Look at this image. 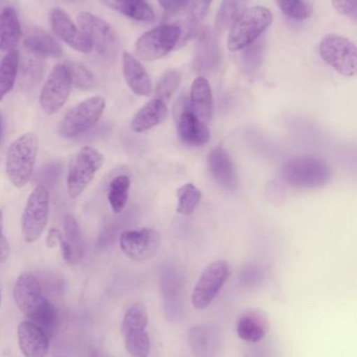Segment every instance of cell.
<instances>
[{
    "label": "cell",
    "instance_id": "e575fe53",
    "mask_svg": "<svg viewBox=\"0 0 357 357\" xmlns=\"http://www.w3.org/2000/svg\"><path fill=\"white\" fill-rule=\"evenodd\" d=\"M263 41L264 40H260L258 42H253L247 47L243 48L245 50L241 56V62H242L243 68L249 73L255 71L261 65L262 60H263Z\"/></svg>",
    "mask_w": 357,
    "mask_h": 357
},
{
    "label": "cell",
    "instance_id": "4fadbf2b",
    "mask_svg": "<svg viewBox=\"0 0 357 357\" xmlns=\"http://www.w3.org/2000/svg\"><path fill=\"white\" fill-rule=\"evenodd\" d=\"M78 23L82 33L101 56L111 58L117 54L119 40L117 33L106 21L90 13H81L78 16Z\"/></svg>",
    "mask_w": 357,
    "mask_h": 357
},
{
    "label": "cell",
    "instance_id": "74e56055",
    "mask_svg": "<svg viewBox=\"0 0 357 357\" xmlns=\"http://www.w3.org/2000/svg\"><path fill=\"white\" fill-rule=\"evenodd\" d=\"M68 68L71 70L73 84H75L79 89L88 90L94 87V77L87 68L78 64L71 65Z\"/></svg>",
    "mask_w": 357,
    "mask_h": 357
},
{
    "label": "cell",
    "instance_id": "9c48e42d",
    "mask_svg": "<svg viewBox=\"0 0 357 357\" xmlns=\"http://www.w3.org/2000/svg\"><path fill=\"white\" fill-rule=\"evenodd\" d=\"M321 58L344 77L356 73V46L347 38L339 35L325 36L319 46Z\"/></svg>",
    "mask_w": 357,
    "mask_h": 357
},
{
    "label": "cell",
    "instance_id": "ab89813d",
    "mask_svg": "<svg viewBox=\"0 0 357 357\" xmlns=\"http://www.w3.org/2000/svg\"><path fill=\"white\" fill-rule=\"evenodd\" d=\"M333 6L340 14L352 16L356 12V0H333Z\"/></svg>",
    "mask_w": 357,
    "mask_h": 357
},
{
    "label": "cell",
    "instance_id": "5bb4252c",
    "mask_svg": "<svg viewBox=\"0 0 357 357\" xmlns=\"http://www.w3.org/2000/svg\"><path fill=\"white\" fill-rule=\"evenodd\" d=\"M159 231L151 228L129 230L122 233L119 247L123 253L136 262H146L154 257L161 245Z\"/></svg>",
    "mask_w": 357,
    "mask_h": 357
},
{
    "label": "cell",
    "instance_id": "1f68e13d",
    "mask_svg": "<svg viewBox=\"0 0 357 357\" xmlns=\"http://www.w3.org/2000/svg\"><path fill=\"white\" fill-rule=\"evenodd\" d=\"M178 204L176 211L182 215H190L201 203L203 193L192 183H187L176 191Z\"/></svg>",
    "mask_w": 357,
    "mask_h": 357
},
{
    "label": "cell",
    "instance_id": "9a60e30c",
    "mask_svg": "<svg viewBox=\"0 0 357 357\" xmlns=\"http://www.w3.org/2000/svg\"><path fill=\"white\" fill-rule=\"evenodd\" d=\"M13 295H14L15 303L18 306L19 310L29 320L48 301L42 293L39 280L29 273H24L18 277L15 283Z\"/></svg>",
    "mask_w": 357,
    "mask_h": 357
},
{
    "label": "cell",
    "instance_id": "4316f807",
    "mask_svg": "<svg viewBox=\"0 0 357 357\" xmlns=\"http://www.w3.org/2000/svg\"><path fill=\"white\" fill-rule=\"evenodd\" d=\"M22 37L20 23L16 10L6 8L0 14V50L10 52L15 50Z\"/></svg>",
    "mask_w": 357,
    "mask_h": 357
},
{
    "label": "cell",
    "instance_id": "cb8c5ba5",
    "mask_svg": "<svg viewBox=\"0 0 357 357\" xmlns=\"http://www.w3.org/2000/svg\"><path fill=\"white\" fill-rule=\"evenodd\" d=\"M219 46L214 31L205 29L197 42L194 56V68L198 73H209L217 65Z\"/></svg>",
    "mask_w": 357,
    "mask_h": 357
},
{
    "label": "cell",
    "instance_id": "30bf717a",
    "mask_svg": "<svg viewBox=\"0 0 357 357\" xmlns=\"http://www.w3.org/2000/svg\"><path fill=\"white\" fill-rule=\"evenodd\" d=\"M71 88L73 79L68 66L64 64L56 65L48 75L40 93L41 110L48 115L58 112L68 100Z\"/></svg>",
    "mask_w": 357,
    "mask_h": 357
},
{
    "label": "cell",
    "instance_id": "44dd1931",
    "mask_svg": "<svg viewBox=\"0 0 357 357\" xmlns=\"http://www.w3.org/2000/svg\"><path fill=\"white\" fill-rule=\"evenodd\" d=\"M268 329V320L260 310L249 308L241 312L237 318V335L243 341L258 343L264 339Z\"/></svg>",
    "mask_w": 357,
    "mask_h": 357
},
{
    "label": "cell",
    "instance_id": "f6af8a7d",
    "mask_svg": "<svg viewBox=\"0 0 357 357\" xmlns=\"http://www.w3.org/2000/svg\"><path fill=\"white\" fill-rule=\"evenodd\" d=\"M0 303H1V293H0Z\"/></svg>",
    "mask_w": 357,
    "mask_h": 357
},
{
    "label": "cell",
    "instance_id": "836d02e7",
    "mask_svg": "<svg viewBox=\"0 0 357 357\" xmlns=\"http://www.w3.org/2000/svg\"><path fill=\"white\" fill-rule=\"evenodd\" d=\"M180 73L175 70L168 71L159 79V83H157L156 89H155V96L156 98H155L167 104L180 87Z\"/></svg>",
    "mask_w": 357,
    "mask_h": 357
},
{
    "label": "cell",
    "instance_id": "6da1fadb",
    "mask_svg": "<svg viewBox=\"0 0 357 357\" xmlns=\"http://www.w3.org/2000/svg\"><path fill=\"white\" fill-rule=\"evenodd\" d=\"M39 151V137L34 132H27L13 142L6 159V173L10 182L17 188H22L34 173Z\"/></svg>",
    "mask_w": 357,
    "mask_h": 357
},
{
    "label": "cell",
    "instance_id": "ee69618b",
    "mask_svg": "<svg viewBox=\"0 0 357 357\" xmlns=\"http://www.w3.org/2000/svg\"><path fill=\"white\" fill-rule=\"evenodd\" d=\"M92 357H109V356H103V354H99V352H94V354H92Z\"/></svg>",
    "mask_w": 357,
    "mask_h": 357
},
{
    "label": "cell",
    "instance_id": "f546056e",
    "mask_svg": "<svg viewBox=\"0 0 357 357\" xmlns=\"http://www.w3.org/2000/svg\"><path fill=\"white\" fill-rule=\"evenodd\" d=\"M130 178L128 176H117L109 185L108 202L115 213H121L129 197Z\"/></svg>",
    "mask_w": 357,
    "mask_h": 357
},
{
    "label": "cell",
    "instance_id": "3957f363",
    "mask_svg": "<svg viewBox=\"0 0 357 357\" xmlns=\"http://www.w3.org/2000/svg\"><path fill=\"white\" fill-rule=\"evenodd\" d=\"M333 177L330 167L325 161L312 157H301L289 161L282 169V178L295 188H320Z\"/></svg>",
    "mask_w": 357,
    "mask_h": 357
},
{
    "label": "cell",
    "instance_id": "7a4b0ae2",
    "mask_svg": "<svg viewBox=\"0 0 357 357\" xmlns=\"http://www.w3.org/2000/svg\"><path fill=\"white\" fill-rule=\"evenodd\" d=\"M272 14L264 6H253L241 13L230 26L228 47L231 52H239L257 41L260 36L270 26Z\"/></svg>",
    "mask_w": 357,
    "mask_h": 357
},
{
    "label": "cell",
    "instance_id": "603a6c76",
    "mask_svg": "<svg viewBox=\"0 0 357 357\" xmlns=\"http://www.w3.org/2000/svg\"><path fill=\"white\" fill-rule=\"evenodd\" d=\"M64 236L61 243L63 258L68 264H77L83 259L84 241L77 220L71 214H67L63 222Z\"/></svg>",
    "mask_w": 357,
    "mask_h": 357
},
{
    "label": "cell",
    "instance_id": "52a82bcc",
    "mask_svg": "<svg viewBox=\"0 0 357 357\" xmlns=\"http://www.w3.org/2000/svg\"><path fill=\"white\" fill-rule=\"evenodd\" d=\"M148 312L143 303H136L127 310L123 320V335L127 351L132 357H149L151 342L147 333Z\"/></svg>",
    "mask_w": 357,
    "mask_h": 357
},
{
    "label": "cell",
    "instance_id": "8992f818",
    "mask_svg": "<svg viewBox=\"0 0 357 357\" xmlns=\"http://www.w3.org/2000/svg\"><path fill=\"white\" fill-rule=\"evenodd\" d=\"M180 25L163 24L143 33L136 43V54L146 62L159 60L171 52L182 37Z\"/></svg>",
    "mask_w": 357,
    "mask_h": 357
},
{
    "label": "cell",
    "instance_id": "e0dca14e",
    "mask_svg": "<svg viewBox=\"0 0 357 357\" xmlns=\"http://www.w3.org/2000/svg\"><path fill=\"white\" fill-rule=\"evenodd\" d=\"M52 31L73 50L81 52H92V45L71 19L61 8H54L50 14Z\"/></svg>",
    "mask_w": 357,
    "mask_h": 357
},
{
    "label": "cell",
    "instance_id": "277c9868",
    "mask_svg": "<svg viewBox=\"0 0 357 357\" xmlns=\"http://www.w3.org/2000/svg\"><path fill=\"white\" fill-rule=\"evenodd\" d=\"M104 163V157L92 146H83L71 159L67 173V193L77 199L92 182Z\"/></svg>",
    "mask_w": 357,
    "mask_h": 357
},
{
    "label": "cell",
    "instance_id": "83f0119b",
    "mask_svg": "<svg viewBox=\"0 0 357 357\" xmlns=\"http://www.w3.org/2000/svg\"><path fill=\"white\" fill-rule=\"evenodd\" d=\"M102 2L136 20L151 22L155 19L154 12L144 0H102Z\"/></svg>",
    "mask_w": 357,
    "mask_h": 357
},
{
    "label": "cell",
    "instance_id": "60d3db41",
    "mask_svg": "<svg viewBox=\"0 0 357 357\" xmlns=\"http://www.w3.org/2000/svg\"><path fill=\"white\" fill-rule=\"evenodd\" d=\"M187 0H159L161 8L168 12L175 13L186 6Z\"/></svg>",
    "mask_w": 357,
    "mask_h": 357
},
{
    "label": "cell",
    "instance_id": "ac0fdd59",
    "mask_svg": "<svg viewBox=\"0 0 357 357\" xmlns=\"http://www.w3.org/2000/svg\"><path fill=\"white\" fill-rule=\"evenodd\" d=\"M18 343L25 357H45L50 347V337L35 323L23 321L18 326Z\"/></svg>",
    "mask_w": 357,
    "mask_h": 357
},
{
    "label": "cell",
    "instance_id": "2e32d148",
    "mask_svg": "<svg viewBox=\"0 0 357 357\" xmlns=\"http://www.w3.org/2000/svg\"><path fill=\"white\" fill-rule=\"evenodd\" d=\"M207 169L212 178L224 190L235 191L238 188V177L234 162L224 146H216L209 153Z\"/></svg>",
    "mask_w": 357,
    "mask_h": 357
},
{
    "label": "cell",
    "instance_id": "7bdbcfd3",
    "mask_svg": "<svg viewBox=\"0 0 357 357\" xmlns=\"http://www.w3.org/2000/svg\"><path fill=\"white\" fill-rule=\"evenodd\" d=\"M2 125H3V121H2V114L0 112V140H1L2 135Z\"/></svg>",
    "mask_w": 357,
    "mask_h": 357
},
{
    "label": "cell",
    "instance_id": "b9f144b4",
    "mask_svg": "<svg viewBox=\"0 0 357 357\" xmlns=\"http://www.w3.org/2000/svg\"><path fill=\"white\" fill-rule=\"evenodd\" d=\"M63 241V235L58 229L52 228L50 229L48 232V237H46V245L50 249L60 245Z\"/></svg>",
    "mask_w": 357,
    "mask_h": 357
},
{
    "label": "cell",
    "instance_id": "d6986e66",
    "mask_svg": "<svg viewBox=\"0 0 357 357\" xmlns=\"http://www.w3.org/2000/svg\"><path fill=\"white\" fill-rule=\"evenodd\" d=\"M189 342L194 357H216L220 345V331L214 324L195 325L189 331Z\"/></svg>",
    "mask_w": 357,
    "mask_h": 357
},
{
    "label": "cell",
    "instance_id": "8fae6325",
    "mask_svg": "<svg viewBox=\"0 0 357 357\" xmlns=\"http://www.w3.org/2000/svg\"><path fill=\"white\" fill-rule=\"evenodd\" d=\"M230 276L228 262L217 260L210 264L197 281L192 293V304L196 310H203L211 305Z\"/></svg>",
    "mask_w": 357,
    "mask_h": 357
},
{
    "label": "cell",
    "instance_id": "d6a6232c",
    "mask_svg": "<svg viewBox=\"0 0 357 357\" xmlns=\"http://www.w3.org/2000/svg\"><path fill=\"white\" fill-rule=\"evenodd\" d=\"M280 10L291 18L305 20L314 12V0H277Z\"/></svg>",
    "mask_w": 357,
    "mask_h": 357
},
{
    "label": "cell",
    "instance_id": "d4e9b609",
    "mask_svg": "<svg viewBox=\"0 0 357 357\" xmlns=\"http://www.w3.org/2000/svg\"><path fill=\"white\" fill-rule=\"evenodd\" d=\"M167 117V104L157 98H153L134 115L131 121V129L136 133H143L161 125Z\"/></svg>",
    "mask_w": 357,
    "mask_h": 357
},
{
    "label": "cell",
    "instance_id": "f35d334b",
    "mask_svg": "<svg viewBox=\"0 0 357 357\" xmlns=\"http://www.w3.org/2000/svg\"><path fill=\"white\" fill-rule=\"evenodd\" d=\"M10 245L3 234V213L0 209V264H4L10 257Z\"/></svg>",
    "mask_w": 357,
    "mask_h": 357
},
{
    "label": "cell",
    "instance_id": "7c38bea8",
    "mask_svg": "<svg viewBox=\"0 0 357 357\" xmlns=\"http://www.w3.org/2000/svg\"><path fill=\"white\" fill-rule=\"evenodd\" d=\"M174 119L180 142L187 146L201 148L209 144L211 132L205 123H201L189 108V98L182 96L174 105Z\"/></svg>",
    "mask_w": 357,
    "mask_h": 357
},
{
    "label": "cell",
    "instance_id": "ba28073f",
    "mask_svg": "<svg viewBox=\"0 0 357 357\" xmlns=\"http://www.w3.org/2000/svg\"><path fill=\"white\" fill-rule=\"evenodd\" d=\"M50 215V193L43 185L36 187L23 210L21 220L22 236L27 243H34L45 230Z\"/></svg>",
    "mask_w": 357,
    "mask_h": 357
},
{
    "label": "cell",
    "instance_id": "7402d4cb",
    "mask_svg": "<svg viewBox=\"0 0 357 357\" xmlns=\"http://www.w3.org/2000/svg\"><path fill=\"white\" fill-rule=\"evenodd\" d=\"M123 73L126 83L133 93L150 96L153 92L152 82L140 61L129 52L123 54Z\"/></svg>",
    "mask_w": 357,
    "mask_h": 357
},
{
    "label": "cell",
    "instance_id": "484cf974",
    "mask_svg": "<svg viewBox=\"0 0 357 357\" xmlns=\"http://www.w3.org/2000/svg\"><path fill=\"white\" fill-rule=\"evenodd\" d=\"M24 46L33 56L39 59H58L62 56V50L58 42L44 31L33 29L27 31Z\"/></svg>",
    "mask_w": 357,
    "mask_h": 357
},
{
    "label": "cell",
    "instance_id": "8d00e7d4",
    "mask_svg": "<svg viewBox=\"0 0 357 357\" xmlns=\"http://www.w3.org/2000/svg\"><path fill=\"white\" fill-rule=\"evenodd\" d=\"M212 2L213 0H187V16L192 22H201L207 17Z\"/></svg>",
    "mask_w": 357,
    "mask_h": 357
},
{
    "label": "cell",
    "instance_id": "4dcf8cb0",
    "mask_svg": "<svg viewBox=\"0 0 357 357\" xmlns=\"http://www.w3.org/2000/svg\"><path fill=\"white\" fill-rule=\"evenodd\" d=\"M249 0H224L216 17L215 26L218 31L230 29L235 20L245 10Z\"/></svg>",
    "mask_w": 357,
    "mask_h": 357
},
{
    "label": "cell",
    "instance_id": "bcb514c9",
    "mask_svg": "<svg viewBox=\"0 0 357 357\" xmlns=\"http://www.w3.org/2000/svg\"><path fill=\"white\" fill-rule=\"evenodd\" d=\"M58 357H63V356H58Z\"/></svg>",
    "mask_w": 357,
    "mask_h": 357
},
{
    "label": "cell",
    "instance_id": "ffe728a7",
    "mask_svg": "<svg viewBox=\"0 0 357 357\" xmlns=\"http://www.w3.org/2000/svg\"><path fill=\"white\" fill-rule=\"evenodd\" d=\"M189 108L201 123H210L213 116V93L205 77H198L193 82L189 98Z\"/></svg>",
    "mask_w": 357,
    "mask_h": 357
},
{
    "label": "cell",
    "instance_id": "d590c367",
    "mask_svg": "<svg viewBox=\"0 0 357 357\" xmlns=\"http://www.w3.org/2000/svg\"><path fill=\"white\" fill-rule=\"evenodd\" d=\"M42 75V64L40 59L34 56V58H27L23 63L22 75L21 82L25 87L33 86L37 83Z\"/></svg>",
    "mask_w": 357,
    "mask_h": 357
},
{
    "label": "cell",
    "instance_id": "f1b7e54d",
    "mask_svg": "<svg viewBox=\"0 0 357 357\" xmlns=\"http://www.w3.org/2000/svg\"><path fill=\"white\" fill-rule=\"evenodd\" d=\"M18 66V52L16 50H10L0 63V102L14 88Z\"/></svg>",
    "mask_w": 357,
    "mask_h": 357
},
{
    "label": "cell",
    "instance_id": "5b68a950",
    "mask_svg": "<svg viewBox=\"0 0 357 357\" xmlns=\"http://www.w3.org/2000/svg\"><path fill=\"white\" fill-rule=\"evenodd\" d=\"M106 108V100L102 96H94L73 107L65 114L58 127L62 138L73 139L94 127Z\"/></svg>",
    "mask_w": 357,
    "mask_h": 357
}]
</instances>
